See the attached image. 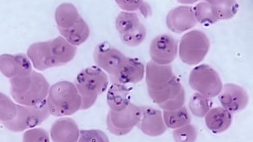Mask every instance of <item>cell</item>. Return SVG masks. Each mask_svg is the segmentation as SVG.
I'll list each match as a JSON object with an SVG mask.
<instances>
[{"mask_svg":"<svg viewBox=\"0 0 253 142\" xmlns=\"http://www.w3.org/2000/svg\"><path fill=\"white\" fill-rule=\"evenodd\" d=\"M115 24L122 41L126 46L136 47L146 39V27L135 12H120Z\"/></svg>","mask_w":253,"mask_h":142,"instance_id":"10","label":"cell"},{"mask_svg":"<svg viewBox=\"0 0 253 142\" xmlns=\"http://www.w3.org/2000/svg\"><path fill=\"white\" fill-rule=\"evenodd\" d=\"M107 101L110 110L121 111L130 104V90L126 85L112 83L107 92Z\"/></svg>","mask_w":253,"mask_h":142,"instance_id":"21","label":"cell"},{"mask_svg":"<svg viewBox=\"0 0 253 142\" xmlns=\"http://www.w3.org/2000/svg\"><path fill=\"white\" fill-rule=\"evenodd\" d=\"M232 113L223 107L211 109L205 116L206 126L213 134H220L229 129L232 123Z\"/></svg>","mask_w":253,"mask_h":142,"instance_id":"20","label":"cell"},{"mask_svg":"<svg viewBox=\"0 0 253 142\" xmlns=\"http://www.w3.org/2000/svg\"><path fill=\"white\" fill-rule=\"evenodd\" d=\"M145 67L138 59L126 57L117 75L110 78L112 83L137 84L144 78Z\"/></svg>","mask_w":253,"mask_h":142,"instance_id":"18","label":"cell"},{"mask_svg":"<svg viewBox=\"0 0 253 142\" xmlns=\"http://www.w3.org/2000/svg\"><path fill=\"white\" fill-rule=\"evenodd\" d=\"M218 101L223 108L229 113H239L249 104V95L241 86L227 83L223 87L218 95Z\"/></svg>","mask_w":253,"mask_h":142,"instance_id":"14","label":"cell"},{"mask_svg":"<svg viewBox=\"0 0 253 142\" xmlns=\"http://www.w3.org/2000/svg\"><path fill=\"white\" fill-rule=\"evenodd\" d=\"M23 142H50L49 135L42 128H34L24 133Z\"/></svg>","mask_w":253,"mask_h":142,"instance_id":"30","label":"cell"},{"mask_svg":"<svg viewBox=\"0 0 253 142\" xmlns=\"http://www.w3.org/2000/svg\"><path fill=\"white\" fill-rule=\"evenodd\" d=\"M211 2L214 5L218 20L232 19L239 10L238 3L233 0H214Z\"/></svg>","mask_w":253,"mask_h":142,"instance_id":"25","label":"cell"},{"mask_svg":"<svg viewBox=\"0 0 253 142\" xmlns=\"http://www.w3.org/2000/svg\"><path fill=\"white\" fill-rule=\"evenodd\" d=\"M119 7L125 12H130L139 10L145 18L151 16V7L143 1H116Z\"/></svg>","mask_w":253,"mask_h":142,"instance_id":"27","label":"cell"},{"mask_svg":"<svg viewBox=\"0 0 253 142\" xmlns=\"http://www.w3.org/2000/svg\"><path fill=\"white\" fill-rule=\"evenodd\" d=\"M17 114V104L7 95L0 93V121L2 123L12 121Z\"/></svg>","mask_w":253,"mask_h":142,"instance_id":"26","label":"cell"},{"mask_svg":"<svg viewBox=\"0 0 253 142\" xmlns=\"http://www.w3.org/2000/svg\"><path fill=\"white\" fill-rule=\"evenodd\" d=\"M211 98H206L200 93H194L189 101V107L192 113L198 118H204L212 106Z\"/></svg>","mask_w":253,"mask_h":142,"instance_id":"24","label":"cell"},{"mask_svg":"<svg viewBox=\"0 0 253 142\" xmlns=\"http://www.w3.org/2000/svg\"><path fill=\"white\" fill-rule=\"evenodd\" d=\"M50 135L54 142H77L80 130L73 118H62L53 123Z\"/></svg>","mask_w":253,"mask_h":142,"instance_id":"19","label":"cell"},{"mask_svg":"<svg viewBox=\"0 0 253 142\" xmlns=\"http://www.w3.org/2000/svg\"><path fill=\"white\" fill-rule=\"evenodd\" d=\"M77 142H110L107 134L98 129L80 131Z\"/></svg>","mask_w":253,"mask_h":142,"instance_id":"29","label":"cell"},{"mask_svg":"<svg viewBox=\"0 0 253 142\" xmlns=\"http://www.w3.org/2000/svg\"><path fill=\"white\" fill-rule=\"evenodd\" d=\"M178 43L168 34H162L153 39L150 46V55L152 62L159 65H169L176 59Z\"/></svg>","mask_w":253,"mask_h":142,"instance_id":"13","label":"cell"},{"mask_svg":"<svg viewBox=\"0 0 253 142\" xmlns=\"http://www.w3.org/2000/svg\"><path fill=\"white\" fill-rule=\"evenodd\" d=\"M10 93L18 104L36 106L46 101L50 86L45 76L33 70L31 74L10 79Z\"/></svg>","mask_w":253,"mask_h":142,"instance_id":"3","label":"cell"},{"mask_svg":"<svg viewBox=\"0 0 253 142\" xmlns=\"http://www.w3.org/2000/svg\"><path fill=\"white\" fill-rule=\"evenodd\" d=\"M94 61L98 68L106 71L112 78L117 75L126 57L107 42L99 43L95 48Z\"/></svg>","mask_w":253,"mask_h":142,"instance_id":"12","label":"cell"},{"mask_svg":"<svg viewBox=\"0 0 253 142\" xmlns=\"http://www.w3.org/2000/svg\"><path fill=\"white\" fill-rule=\"evenodd\" d=\"M137 126L143 134L151 137H160L167 129L162 112L149 106H142V115Z\"/></svg>","mask_w":253,"mask_h":142,"instance_id":"17","label":"cell"},{"mask_svg":"<svg viewBox=\"0 0 253 142\" xmlns=\"http://www.w3.org/2000/svg\"><path fill=\"white\" fill-rule=\"evenodd\" d=\"M77 47L72 46L63 37L48 41L37 42L29 46L27 57L38 71L62 66L73 60Z\"/></svg>","mask_w":253,"mask_h":142,"instance_id":"2","label":"cell"},{"mask_svg":"<svg viewBox=\"0 0 253 142\" xmlns=\"http://www.w3.org/2000/svg\"><path fill=\"white\" fill-rule=\"evenodd\" d=\"M189 84L193 90L208 98L218 96L223 88L219 74L207 65H198L192 70Z\"/></svg>","mask_w":253,"mask_h":142,"instance_id":"9","label":"cell"},{"mask_svg":"<svg viewBox=\"0 0 253 142\" xmlns=\"http://www.w3.org/2000/svg\"><path fill=\"white\" fill-rule=\"evenodd\" d=\"M210 46V40L204 31L193 30L181 38L179 58L186 65L194 66L204 60Z\"/></svg>","mask_w":253,"mask_h":142,"instance_id":"7","label":"cell"},{"mask_svg":"<svg viewBox=\"0 0 253 142\" xmlns=\"http://www.w3.org/2000/svg\"><path fill=\"white\" fill-rule=\"evenodd\" d=\"M195 19L201 24L212 25L218 21L216 11L211 1L198 3L193 8Z\"/></svg>","mask_w":253,"mask_h":142,"instance_id":"23","label":"cell"},{"mask_svg":"<svg viewBox=\"0 0 253 142\" xmlns=\"http://www.w3.org/2000/svg\"><path fill=\"white\" fill-rule=\"evenodd\" d=\"M55 21L61 36L77 47L85 43L90 36L86 22L71 3L60 4L55 11Z\"/></svg>","mask_w":253,"mask_h":142,"instance_id":"4","label":"cell"},{"mask_svg":"<svg viewBox=\"0 0 253 142\" xmlns=\"http://www.w3.org/2000/svg\"><path fill=\"white\" fill-rule=\"evenodd\" d=\"M163 120L167 128L176 129L191 122V117L187 107L182 106L174 110H164Z\"/></svg>","mask_w":253,"mask_h":142,"instance_id":"22","label":"cell"},{"mask_svg":"<svg viewBox=\"0 0 253 142\" xmlns=\"http://www.w3.org/2000/svg\"><path fill=\"white\" fill-rule=\"evenodd\" d=\"M141 115L142 106L131 103L121 111L110 110L107 118L108 130L117 137L126 136L137 126Z\"/></svg>","mask_w":253,"mask_h":142,"instance_id":"11","label":"cell"},{"mask_svg":"<svg viewBox=\"0 0 253 142\" xmlns=\"http://www.w3.org/2000/svg\"><path fill=\"white\" fill-rule=\"evenodd\" d=\"M74 85L82 100L81 110H87L107 90L109 77L98 67H88L78 74Z\"/></svg>","mask_w":253,"mask_h":142,"instance_id":"6","label":"cell"},{"mask_svg":"<svg viewBox=\"0 0 253 142\" xmlns=\"http://www.w3.org/2000/svg\"><path fill=\"white\" fill-rule=\"evenodd\" d=\"M50 113L46 100L36 106L17 104V114L12 121L3 123L12 132H21L34 129L49 118Z\"/></svg>","mask_w":253,"mask_h":142,"instance_id":"8","label":"cell"},{"mask_svg":"<svg viewBox=\"0 0 253 142\" xmlns=\"http://www.w3.org/2000/svg\"><path fill=\"white\" fill-rule=\"evenodd\" d=\"M146 82L150 98L164 110H176L185 104V89L171 65L148 62Z\"/></svg>","mask_w":253,"mask_h":142,"instance_id":"1","label":"cell"},{"mask_svg":"<svg viewBox=\"0 0 253 142\" xmlns=\"http://www.w3.org/2000/svg\"><path fill=\"white\" fill-rule=\"evenodd\" d=\"M173 137L176 142H195L198 137V130L195 126L190 123L174 129Z\"/></svg>","mask_w":253,"mask_h":142,"instance_id":"28","label":"cell"},{"mask_svg":"<svg viewBox=\"0 0 253 142\" xmlns=\"http://www.w3.org/2000/svg\"><path fill=\"white\" fill-rule=\"evenodd\" d=\"M49 113L56 117L71 115L81 110L82 100L76 86L61 81L50 87L46 98Z\"/></svg>","mask_w":253,"mask_h":142,"instance_id":"5","label":"cell"},{"mask_svg":"<svg viewBox=\"0 0 253 142\" xmlns=\"http://www.w3.org/2000/svg\"><path fill=\"white\" fill-rule=\"evenodd\" d=\"M32 65L24 54L0 55V72L8 79L31 74Z\"/></svg>","mask_w":253,"mask_h":142,"instance_id":"15","label":"cell"},{"mask_svg":"<svg viewBox=\"0 0 253 142\" xmlns=\"http://www.w3.org/2000/svg\"><path fill=\"white\" fill-rule=\"evenodd\" d=\"M197 24L193 7L179 6L169 11L167 16V26L170 31L176 34L186 32Z\"/></svg>","mask_w":253,"mask_h":142,"instance_id":"16","label":"cell"}]
</instances>
